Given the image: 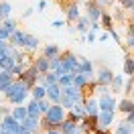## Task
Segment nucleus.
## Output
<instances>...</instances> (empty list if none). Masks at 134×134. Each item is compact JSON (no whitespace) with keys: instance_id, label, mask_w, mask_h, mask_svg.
Instances as JSON below:
<instances>
[{"instance_id":"1","label":"nucleus","mask_w":134,"mask_h":134,"mask_svg":"<svg viewBox=\"0 0 134 134\" xmlns=\"http://www.w3.org/2000/svg\"><path fill=\"white\" fill-rule=\"evenodd\" d=\"M26 93H29V90H26V85L23 83V79H12V83L6 87L4 96H6L12 104H23V102L26 100Z\"/></svg>"},{"instance_id":"2","label":"nucleus","mask_w":134,"mask_h":134,"mask_svg":"<svg viewBox=\"0 0 134 134\" xmlns=\"http://www.w3.org/2000/svg\"><path fill=\"white\" fill-rule=\"evenodd\" d=\"M39 75H41V73H39V69H37L35 65H31L29 69H25V71L20 73V77H18V79H23V83L26 85V90H31V87L39 81Z\"/></svg>"},{"instance_id":"3","label":"nucleus","mask_w":134,"mask_h":134,"mask_svg":"<svg viewBox=\"0 0 134 134\" xmlns=\"http://www.w3.org/2000/svg\"><path fill=\"white\" fill-rule=\"evenodd\" d=\"M59 132L61 134H81L83 130L77 126V122L73 118H63L61 124H59Z\"/></svg>"},{"instance_id":"4","label":"nucleus","mask_w":134,"mask_h":134,"mask_svg":"<svg viewBox=\"0 0 134 134\" xmlns=\"http://www.w3.org/2000/svg\"><path fill=\"white\" fill-rule=\"evenodd\" d=\"M0 124H2V128H4L6 134H16L18 128H20V122H18L16 118H12L10 114H4L2 120H0Z\"/></svg>"},{"instance_id":"5","label":"nucleus","mask_w":134,"mask_h":134,"mask_svg":"<svg viewBox=\"0 0 134 134\" xmlns=\"http://www.w3.org/2000/svg\"><path fill=\"white\" fill-rule=\"evenodd\" d=\"M61 92H63V87H61L59 83H51V85H47V96H45V98H49L53 104H59Z\"/></svg>"},{"instance_id":"6","label":"nucleus","mask_w":134,"mask_h":134,"mask_svg":"<svg viewBox=\"0 0 134 134\" xmlns=\"http://www.w3.org/2000/svg\"><path fill=\"white\" fill-rule=\"evenodd\" d=\"M112 120H114V112H110V110L98 112V122H100L102 128H108V126L112 124Z\"/></svg>"},{"instance_id":"7","label":"nucleus","mask_w":134,"mask_h":134,"mask_svg":"<svg viewBox=\"0 0 134 134\" xmlns=\"http://www.w3.org/2000/svg\"><path fill=\"white\" fill-rule=\"evenodd\" d=\"M98 108H100V110H110V112H114V110H116V102H114V98H112V96L104 93V96H102V100H100V104H98Z\"/></svg>"},{"instance_id":"8","label":"nucleus","mask_w":134,"mask_h":134,"mask_svg":"<svg viewBox=\"0 0 134 134\" xmlns=\"http://www.w3.org/2000/svg\"><path fill=\"white\" fill-rule=\"evenodd\" d=\"M10 83H12V73L6 71V69H0V92L4 93Z\"/></svg>"},{"instance_id":"9","label":"nucleus","mask_w":134,"mask_h":134,"mask_svg":"<svg viewBox=\"0 0 134 134\" xmlns=\"http://www.w3.org/2000/svg\"><path fill=\"white\" fill-rule=\"evenodd\" d=\"M100 16H102V8H100V6H98V4H96V2L92 0V2L87 4V18L96 23V20H98Z\"/></svg>"},{"instance_id":"10","label":"nucleus","mask_w":134,"mask_h":134,"mask_svg":"<svg viewBox=\"0 0 134 134\" xmlns=\"http://www.w3.org/2000/svg\"><path fill=\"white\" fill-rule=\"evenodd\" d=\"M75 73H83V75H87V79L93 75V67H92V61H87V59H83L79 65H77V71Z\"/></svg>"},{"instance_id":"11","label":"nucleus","mask_w":134,"mask_h":134,"mask_svg":"<svg viewBox=\"0 0 134 134\" xmlns=\"http://www.w3.org/2000/svg\"><path fill=\"white\" fill-rule=\"evenodd\" d=\"M112 77H114V73H112L110 69H106V67H102L100 73H98V83L100 85H108L110 81H112Z\"/></svg>"},{"instance_id":"12","label":"nucleus","mask_w":134,"mask_h":134,"mask_svg":"<svg viewBox=\"0 0 134 134\" xmlns=\"http://www.w3.org/2000/svg\"><path fill=\"white\" fill-rule=\"evenodd\" d=\"M83 110H85V116H98V102L96 100H87L83 102Z\"/></svg>"},{"instance_id":"13","label":"nucleus","mask_w":134,"mask_h":134,"mask_svg":"<svg viewBox=\"0 0 134 134\" xmlns=\"http://www.w3.org/2000/svg\"><path fill=\"white\" fill-rule=\"evenodd\" d=\"M20 124L25 126V128H29L31 132H37V130L41 128V126H39V118H33V116H26L25 120L20 122Z\"/></svg>"},{"instance_id":"14","label":"nucleus","mask_w":134,"mask_h":134,"mask_svg":"<svg viewBox=\"0 0 134 134\" xmlns=\"http://www.w3.org/2000/svg\"><path fill=\"white\" fill-rule=\"evenodd\" d=\"M10 43H12V47H23V45H25V33L12 31V33H10Z\"/></svg>"},{"instance_id":"15","label":"nucleus","mask_w":134,"mask_h":134,"mask_svg":"<svg viewBox=\"0 0 134 134\" xmlns=\"http://www.w3.org/2000/svg\"><path fill=\"white\" fill-rule=\"evenodd\" d=\"M31 90H33V100H43V98L47 96V87L43 83H35Z\"/></svg>"},{"instance_id":"16","label":"nucleus","mask_w":134,"mask_h":134,"mask_svg":"<svg viewBox=\"0 0 134 134\" xmlns=\"http://www.w3.org/2000/svg\"><path fill=\"white\" fill-rule=\"evenodd\" d=\"M26 51H33V49H37L39 47V39L37 37H33V35H26L25 33V45H23Z\"/></svg>"},{"instance_id":"17","label":"nucleus","mask_w":134,"mask_h":134,"mask_svg":"<svg viewBox=\"0 0 134 134\" xmlns=\"http://www.w3.org/2000/svg\"><path fill=\"white\" fill-rule=\"evenodd\" d=\"M35 67L39 69V73H45V71H49V59L45 57V55L37 57V61H35Z\"/></svg>"},{"instance_id":"18","label":"nucleus","mask_w":134,"mask_h":134,"mask_svg":"<svg viewBox=\"0 0 134 134\" xmlns=\"http://www.w3.org/2000/svg\"><path fill=\"white\" fill-rule=\"evenodd\" d=\"M10 116H12V118H16L18 122H23V120L26 118V108H25V106H20V104H18L16 108H12V114H10Z\"/></svg>"},{"instance_id":"19","label":"nucleus","mask_w":134,"mask_h":134,"mask_svg":"<svg viewBox=\"0 0 134 134\" xmlns=\"http://www.w3.org/2000/svg\"><path fill=\"white\" fill-rule=\"evenodd\" d=\"M43 55H45L47 59L57 57V55H59V47H57V45H45V47H43Z\"/></svg>"},{"instance_id":"20","label":"nucleus","mask_w":134,"mask_h":134,"mask_svg":"<svg viewBox=\"0 0 134 134\" xmlns=\"http://www.w3.org/2000/svg\"><path fill=\"white\" fill-rule=\"evenodd\" d=\"M26 116H33V118H39L41 116V112H39V104L37 100H33L29 106H26Z\"/></svg>"},{"instance_id":"21","label":"nucleus","mask_w":134,"mask_h":134,"mask_svg":"<svg viewBox=\"0 0 134 134\" xmlns=\"http://www.w3.org/2000/svg\"><path fill=\"white\" fill-rule=\"evenodd\" d=\"M67 18H69L71 23L79 18V6H77V2H75V4H71V6L67 8Z\"/></svg>"},{"instance_id":"22","label":"nucleus","mask_w":134,"mask_h":134,"mask_svg":"<svg viewBox=\"0 0 134 134\" xmlns=\"http://www.w3.org/2000/svg\"><path fill=\"white\" fill-rule=\"evenodd\" d=\"M87 81H90L87 75H83V73H73V85H75V87H83Z\"/></svg>"},{"instance_id":"23","label":"nucleus","mask_w":134,"mask_h":134,"mask_svg":"<svg viewBox=\"0 0 134 134\" xmlns=\"http://www.w3.org/2000/svg\"><path fill=\"white\" fill-rule=\"evenodd\" d=\"M118 110H120V112H124V114H128V112H132V110H134V102L122 100L120 104H118Z\"/></svg>"},{"instance_id":"24","label":"nucleus","mask_w":134,"mask_h":134,"mask_svg":"<svg viewBox=\"0 0 134 134\" xmlns=\"http://www.w3.org/2000/svg\"><path fill=\"white\" fill-rule=\"evenodd\" d=\"M124 73L126 75H134V59L124 57Z\"/></svg>"},{"instance_id":"25","label":"nucleus","mask_w":134,"mask_h":134,"mask_svg":"<svg viewBox=\"0 0 134 134\" xmlns=\"http://www.w3.org/2000/svg\"><path fill=\"white\" fill-rule=\"evenodd\" d=\"M122 81H124V75H114L112 81H110L112 90H114V92H120V90H122Z\"/></svg>"},{"instance_id":"26","label":"nucleus","mask_w":134,"mask_h":134,"mask_svg":"<svg viewBox=\"0 0 134 134\" xmlns=\"http://www.w3.org/2000/svg\"><path fill=\"white\" fill-rule=\"evenodd\" d=\"M116 134H132V124H128V122H122V124L118 126Z\"/></svg>"},{"instance_id":"27","label":"nucleus","mask_w":134,"mask_h":134,"mask_svg":"<svg viewBox=\"0 0 134 134\" xmlns=\"http://www.w3.org/2000/svg\"><path fill=\"white\" fill-rule=\"evenodd\" d=\"M102 23H104V29H106V31H112V29H114V26H112V16H110V14H106V12H102Z\"/></svg>"},{"instance_id":"28","label":"nucleus","mask_w":134,"mask_h":134,"mask_svg":"<svg viewBox=\"0 0 134 134\" xmlns=\"http://www.w3.org/2000/svg\"><path fill=\"white\" fill-rule=\"evenodd\" d=\"M87 29H90V18H79L77 31H79V33H87Z\"/></svg>"},{"instance_id":"29","label":"nucleus","mask_w":134,"mask_h":134,"mask_svg":"<svg viewBox=\"0 0 134 134\" xmlns=\"http://www.w3.org/2000/svg\"><path fill=\"white\" fill-rule=\"evenodd\" d=\"M10 10H12V6H10L8 2H2L0 4V18H6L10 14Z\"/></svg>"},{"instance_id":"30","label":"nucleus","mask_w":134,"mask_h":134,"mask_svg":"<svg viewBox=\"0 0 134 134\" xmlns=\"http://www.w3.org/2000/svg\"><path fill=\"white\" fill-rule=\"evenodd\" d=\"M2 26H4V29H6L8 33H12V31H16V23H14V20H10V18H6V20L2 23Z\"/></svg>"},{"instance_id":"31","label":"nucleus","mask_w":134,"mask_h":134,"mask_svg":"<svg viewBox=\"0 0 134 134\" xmlns=\"http://www.w3.org/2000/svg\"><path fill=\"white\" fill-rule=\"evenodd\" d=\"M23 71H25V63H18V65H14L12 69H10V73H12V75H18V77H20Z\"/></svg>"},{"instance_id":"32","label":"nucleus","mask_w":134,"mask_h":134,"mask_svg":"<svg viewBox=\"0 0 134 134\" xmlns=\"http://www.w3.org/2000/svg\"><path fill=\"white\" fill-rule=\"evenodd\" d=\"M37 104H39V112H41V114H47V110H49V104L45 102V98H43V100H37Z\"/></svg>"},{"instance_id":"33","label":"nucleus","mask_w":134,"mask_h":134,"mask_svg":"<svg viewBox=\"0 0 134 134\" xmlns=\"http://www.w3.org/2000/svg\"><path fill=\"white\" fill-rule=\"evenodd\" d=\"M8 37H10V33L4 29V26H0V41H6Z\"/></svg>"},{"instance_id":"34","label":"nucleus","mask_w":134,"mask_h":134,"mask_svg":"<svg viewBox=\"0 0 134 134\" xmlns=\"http://www.w3.org/2000/svg\"><path fill=\"white\" fill-rule=\"evenodd\" d=\"M108 33L112 35V39H114L116 43H120V35H118V31H116V29H112V31H108Z\"/></svg>"},{"instance_id":"35","label":"nucleus","mask_w":134,"mask_h":134,"mask_svg":"<svg viewBox=\"0 0 134 134\" xmlns=\"http://www.w3.org/2000/svg\"><path fill=\"white\" fill-rule=\"evenodd\" d=\"M16 134H33V132H31L29 128H25V126L20 124V128H18V132H16Z\"/></svg>"},{"instance_id":"36","label":"nucleus","mask_w":134,"mask_h":134,"mask_svg":"<svg viewBox=\"0 0 134 134\" xmlns=\"http://www.w3.org/2000/svg\"><path fill=\"white\" fill-rule=\"evenodd\" d=\"M126 122L134 126V110H132V112H128V120H126Z\"/></svg>"},{"instance_id":"37","label":"nucleus","mask_w":134,"mask_h":134,"mask_svg":"<svg viewBox=\"0 0 134 134\" xmlns=\"http://www.w3.org/2000/svg\"><path fill=\"white\" fill-rule=\"evenodd\" d=\"M114 16H116L118 20H124V12H122V10H116V14H114Z\"/></svg>"},{"instance_id":"38","label":"nucleus","mask_w":134,"mask_h":134,"mask_svg":"<svg viewBox=\"0 0 134 134\" xmlns=\"http://www.w3.org/2000/svg\"><path fill=\"white\" fill-rule=\"evenodd\" d=\"M87 41H90V43L96 41V33H92V31H90V33H87Z\"/></svg>"},{"instance_id":"39","label":"nucleus","mask_w":134,"mask_h":134,"mask_svg":"<svg viewBox=\"0 0 134 134\" xmlns=\"http://www.w3.org/2000/svg\"><path fill=\"white\" fill-rule=\"evenodd\" d=\"M96 4H98V6H100V8H104V6H106V4H108V0H96Z\"/></svg>"},{"instance_id":"40","label":"nucleus","mask_w":134,"mask_h":134,"mask_svg":"<svg viewBox=\"0 0 134 134\" xmlns=\"http://www.w3.org/2000/svg\"><path fill=\"white\" fill-rule=\"evenodd\" d=\"M45 8H47V2H45V0H41V2H39V10H41V12H43V10H45Z\"/></svg>"},{"instance_id":"41","label":"nucleus","mask_w":134,"mask_h":134,"mask_svg":"<svg viewBox=\"0 0 134 134\" xmlns=\"http://www.w3.org/2000/svg\"><path fill=\"white\" fill-rule=\"evenodd\" d=\"M100 29H102V26L98 25V23H93V25H92V33H98V31H100Z\"/></svg>"},{"instance_id":"42","label":"nucleus","mask_w":134,"mask_h":134,"mask_svg":"<svg viewBox=\"0 0 134 134\" xmlns=\"http://www.w3.org/2000/svg\"><path fill=\"white\" fill-rule=\"evenodd\" d=\"M128 47L134 49V35H130V39H128Z\"/></svg>"},{"instance_id":"43","label":"nucleus","mask_w":134,"mask_h":134,"mask_svg":"<svg viewBox=\"0 0 134 134\" xmlns=\"http://www.w3.org/2000/svg\"><path fill=\"white\" fill-rule=\"evenodd\" d=\"M53 26H55V29H61V26H63V20H55V23H53Z\"/></svg>"},{"instance_id":"44","label":"nucleus","mask_w":134,"mask_h":134,"mask_svg":"<svg viewBox=\"0 0 134 134\" xmlns=\"http://www.w3.org/2000/svg\"><path fill=\"white\" fill-rule=\"evenodd\" d=\"M47 134H61V132H59V128H51V130H47Z\"/></svg>"},{"instance_id":"45","label":"nucleus","mask_w":134,"mask_h":134,"mask_svg":"<svg viewBox=\"0 0 134 134\" xmlns=\"http://www.w3.org/2000/svg\"><path fill=\"white\" fill-rule=\"evenodd\" d=\"M31 14H33V10H31V8H26V10H25V14H23V16L26 18V16H31Z\"/></svg>"},{"instance_id":"46","label":"nucleus","mask_w":134,"mask_h":134,"mask_svg":"<svg viewBox=\"0 0 134 134\" xmlns=\"http://www.w3.org/2000/svg\"><path fill=\"white\" fill-rule=\"evenodd\" d=\"M128 33H130V35H134V20H132V25L128 26Z\"/></svg>"},{"instance_id":"47","label":"nucleus","mask_w":134,"mask_h":134,"mask_svg":"<svg viewBox=\"0 0 134 134\" xmlns=\"http://www.w3.org/2000/svg\"><path fill=\"white\" fill-rule=\"evenodd\" d=\"M128 8H130V10H134V0L130 2V6H128Z\"/></svg>"},{"instance_id":"48","label":"nucleus","mask_w":134,"mask_h":134,"mask_svg":"<svg viewBox=\"0 0 134 134\" xmlns=\"http://www.w3.org/2000/svg\"><path fill=\"white\" fill-rule=\"evenodd\" d=\"M0 134H6V132H4V128H2V124H0Z\"/></svg>"},{"instance_id":"49","label":"nucleus","mask_w":134,"mask_h":134,"mask_svg":"<svg viewBox=\"0 0 134 134\" xmlns=\"http://www.w3.org/2000/svg\"><path fill=\"white\" fill-rule=\"evenodd\" d=\"M2 116H4V114H2V108H0V120H2Z\"/></svg>"},{"instance_id":"50","label":"nucleus","mask_w":134,"mask_h":134,"mask_svg":"<svg viewBox=\"0 0 134 134\" xmlns=\"http://www.w3.org/2000/svg\"><path fill=\"white\" fill-rule=\"evenodd\" d=\"M132 20H134V10H132Z\"/></svg>"}]
</instances>
